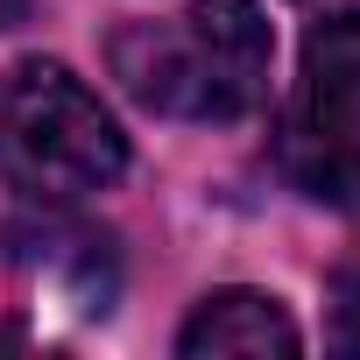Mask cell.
<instances>
[{
    "instance_id": "obj_1",
    "label": "cell",
    "mask_w": 360,
    "mask_h": 360,
    "mask_svg": "<svg viewBox=\"0 0 360 360\" xmlns=\"http://www.w3.org/2000/svg\"><path fill=\"white\" fill-rule=\"evenodd\" d=\"M276 36L255 0H191L169 22H127L113 36V78L169 120H240L269 92Z\"/></svg>"
},
{
    "instance_id": "obj_2",
    "label": "cell",
    "mask_w": 360,
    "mask_h": 360,
    "mask_svg": "<svg viewBox=\"0 0 360 360\" xmlns=\"http://www.w3.org/2000/svg\"><path fill=\"white\" fill-rule=\"evenodd\" d=\"M0 169L36 198H85L127 169V134L64 64H15L0 78Z\"/></svg>"
},
{
    "instance_id": "obj_3",
    "label": "cell",
    "mask_w": 360,
    "mask_h": 360,
    "mask_svg": "<svg viewBox=\"0 0 360 360\" xmlns=\"http://www.w3.org/2000/svg\"><path fill=\"white\" fill-rule=\"evenodd\" d=\"M297 325L276 297L262 290H212L191 325L176 332V353L184 360H226V353H297Z\"/></svg>"
},
{
    "instance_id": "obj_4",
    "label": "cell",
    "mask_w": 360,
    "mask_h": 360,
    "mask_svg": "<svg viewBox=\"0 0 360 360\" xmlns=\"http://www.w3.org/2000/svg\"><path fill=\"white\" fill-rule=\"evenodd\" d=\"M311 127L360 141V8L325 15L304 36V106Z\"/></svg>"
},
{
    "instance_id": "obj_5",
    "label": "cell",
    "mask_w": 360,
    "mask_h": 360,
    "mask_svg": "<svg viewBox=\"0 0 360 360\" xmlns=\"http://www.w3.org/2000/svg\"><path fill=\"white\" fill-rule=\"evenodd\" d=\"M283 169L290 184L318 205H360V141L311 127L304 113L283 120Z\"/></svg>"
},
{
    "instance_id": "obj_6",
    "label": "cell",
    "mask_w": 360,
    "mask_h": 360,
    "mask_svg": "<svg viewBox=\"0 0 360 360\" xmlns=\"http://www.w3.org/2000/svg\"><path fill=\"white\" fill-rule=\"evenodd\" d=\"M332 318H339V339L346 346H360V255L339 269V283H332Z\"/></svg>"
},
{
    "instance_id": "obj_7",
    "label": "cell",
    "mask_w": 360,
    "mask_h": 360,
    "mask_svg": "<svg viewBox=\"0 0 360 360\" xmlns=\"http://www.w3.org/2000/svg\"><path fill=\"white\" fill-rule=\"evenodd\" d=\"M22 15H29V0H0V29H15Z\"/></svg>"
}]
</instances>
